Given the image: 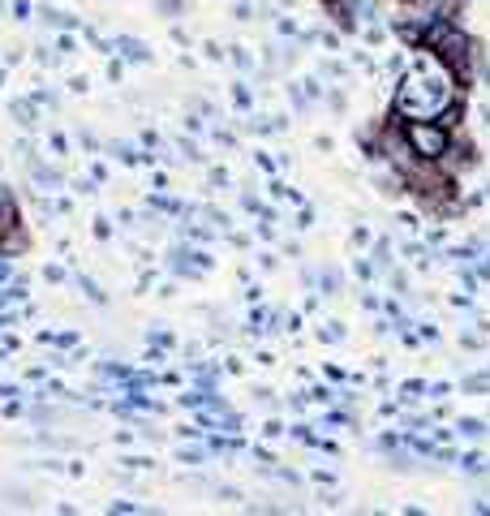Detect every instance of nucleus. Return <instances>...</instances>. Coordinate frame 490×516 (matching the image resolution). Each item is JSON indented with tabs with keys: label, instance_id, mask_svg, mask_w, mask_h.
Returning <instances> with one entry per match:
<instances>
[{
	"label": "nucleus",
	"instance_id": "1",
	"mask_svg": "<svg viewBox=\"0 0 490 516\" xmlns=\"http://www.w3.org/2000/svg\"><path fill=\"white\" fill-rule=\"evenodd\" d=\"M405 142H409V151L422 164H439L443 155H448V147H452V134L439 121H409L405 125Z\"/></svg>",
	"mask_w": 490,
	"mask_h": 516
},
{
	"label": "nucleus",
	"instance_id": "2",
	"mask_svg": "<svg viewBox=\"0 0 490 516\" xmlns=\"http://www.w3.org/2000/svg\"><path fill=\"white\" fill-rule=\"evenodd\" d=\"M460 117H465V104H460V99H452V104H448V108H443V112H439V117H435V121H439V125H443V129H448V134H452V129L460 125Z\"/></svg>",
	"mask_w": 490,
	"mask_h": 516
}]
</instances>
